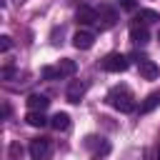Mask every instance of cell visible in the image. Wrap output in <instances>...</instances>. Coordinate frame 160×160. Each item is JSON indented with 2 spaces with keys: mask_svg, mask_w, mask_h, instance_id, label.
Listing matches in <instances>:
<instances>
[{
  "mask_svg": "<svg viewBox=\"0 0 160 160\" xmlns=\"http://www.w3.org/2000/svg\"><path fill=\"white\" fill-rule=\"evenodd\" d=\"M28 152H30V160H50V155H52V142H50L48 138H35V140H30Z\"/></svg>",
  "mask_w": 160,
  "mask_h": 160,
  "instance_id": "3",
  "label": "cell"
},
{
  "mask_svg": "<svg viewBox=\"0 0 160 160\" xmlns=\"http://www.w3.org/2000/svg\"><path fill=\"white\" fill-rule=\"evenodd\" d=\"M118 20V12L110 8V5H100L98 8V25L100 28H112Z\"/></svg>",
  "mask_w": 160,
  "mask_h": 160,
  "instance_id": "6",
  "label": "cell"
},
{
  "mask_svg": "<svg viewBox=\"0 0 160 160\" xmlns=\"http://www.w3.org/2000/svg\"><path fill=\"white\" fill-rule=\"evenodd\" d=\"M105 100H108L110 108H115V110H120V112H132V110H135V98H132L130 88H125V85L112 88Z\"/></svg>",
  "mask_w": 160,
  "mask_h": 160,
  "instance_id": "1",
  "label": "cell"
},
{
  "mask_svg": "<svg viewBox=\"0 0 160 160\" xmlns=\"http://www.w3.org/2000/svg\"><path fill=\"white\" fill-rule=\"evenodd\" d=\"M100 65H102V70H108V72H125L130 62H128V58H125L122 52H110Z\"/></svg>",
  "mask_w": 160,
  "mask_h": 160,
  "instance_id": "4",
  "label": "cell"
},
{
  "mask_svg": "<svg viewBox=\"0 0 160 160\" xmlns=\"http://www.w3.org/2000/svg\"><path fill=\"white\" fill-rule=\"evenodd\" d=\"M158 160H160V145H158Z\"/></svg>",
  "mask_w": 160,
  "mask_h": 160,
  "instance_id": "19",
  "label": "cell"
},
{
  "mask_svg": "<svg viewBox=\"0 0 160 160\" xmlns=\"http://www.w3.org/2000/svg\"><path fill=\"white\" fill-rule=\"evenodd\" d=\"M10 48H12V40H10V35H2V38H0V50L5 52V50H10Z\"/></svg>",
  "mask_w": 160,
  "mask_h": 160,
  "instance_id": "17",
  "label": "cell"
},
{
  "mask_svg": "<svg viewBox=\"0 0 160 160\" xmlns=\"http://www.w3.org/2000/svg\"><path fill=\"white\" fill-rule=\"evenodd\" d=\"M25 102H28V108H30V110H42V112H45V110H48V105H50L48 95H40V92H32Z\"/></svg>",
  "mask_w": 160,
  "mask_h": 160,
  "instance_id": "11",
  "label": "cell"
},
{
  "mask_svg": "<svg viewBox=\"0 0 160 160\" xmlns=\"http://www.w3.org/2000/svg\"><path fill=\"white\" fill-rule=\"evenodd\" d=\"M88 148H92L95 155H108V152H110V142L102 140V138H95V135L88 138Z\"/></svg>",
  "mask_w": 160,
  "mask_h": 160,
  "instance_id": "12",
  "label": "cell"
},
{
  "mask_svg": "<svg viewBox=\"0 0 160 160\" xmlns=\"http://www.w3.org/2000/svg\"><path fill=\"white\" fill-rule=\"evenodd\" d=\"M118 2H120L122 10H135L138 8V0H118Z\"/></svg>",
  "mask_w": 160,
  "mask_h": 160,
  "instance_id": "18",
  "label": "cell"
},
{
  "mask_svg": "<svg viewBox=\"0 0 160 160\" xmlns=\"http://www.w3.org/2000/svg\"><path fill=\"white\" fill-rule=\"evenodd\" d=\"M85 92H88V82H82V80H72V82L68 85V92H65V98H68L70 102H80Z\"/></svg>",
  "mask_w": 160,
  "mask_h": 160,
  "instance_id": "8",
  "label": "cell"
},
{
  "mask_svg": "<svg viewBox=\"0 0 160 160\" xmlns=\"http://www.w3.org/2000/svg\"><path fill=\"white\" fill-rule=\"evenodd\" d=\"M75 20H78L80 25H95V22H98V10L90 8V5H80L78 12H75Z\"/></svg>",
  "mask_w": 160,
  "mask_h": 160,
  "instance_id": "7",
  "label": "cell"
},
{
  "mask_svg": "<svg viewBox=\"0 0 160 160\" xmlns=\"http://www.w3.org/2000/svg\"><path fill=\"white\" fill-rule=\"evenodd\" d=\"M25 122L32 125V128H42V125H48V118H45L42 110H30V112L25 115Z\"/></svg>",
  "mask_w": 160,
  "mask_h": 160,
  "instance_id": "14",
  "label": "cell"
},
{
  "mask_svg": "<svg viewBox=\"0 0 160 160\" xmlns=\"http://www.w3.org/2000/svg\"><path fill=\"white\" fill-rule=\"evenodd\" d=\"M50 125H52L55 130H68V128H70V115H68V112H55V115L50 118Z\"/></svg>",
  "mask_w": 160,
  "mask_h": 160,
  "instance_id": "15",
  "label": "cell"
},
{
  "mask_svg": "<svg viewBox=\"0 0 160 160\" xmlns=\"http://www.w3.org/2000/svg\"><path fill=\"white\" fill-rule=\"evenodd\" d=\"M75 70H78V65H75V60H60L58 65H48V68H42V78L45 80H60V78H68V75H75Z\"/></svg>",
  "mask_w": 160,
  "mask_h": 160,
  "instance_id": "2",
  "label": "cell"
},
{
  "mask_svg": "<svg viewBox=\"0 0 160 160\" xmlns=\"http://www.w3.org/2000/svg\"><path fill=\"white\" fill-rule=\"evenodd\" d=\"M138 70H140V75H142L145 80H155V78L160 75V68H158L152 60H148V58H142V60H140Z\"/></svg>",
  "mask_w": 160,
  "mask_h": 160,
  "instance_id": "10",
  "label": "cell"
},
{
  "mask_svg": "<svg viewBox=\"0 0 160 160\" xmlns=\"http://www.w3.org/2000/svg\"><path fill=\"white\" fill-rule=\"evenodd\" d=\"M160 105V92H150L142 102H140V115H148V112H152L155 108Z\"/></svg>",
  "mask_w": 160,
  "mask_h": 160,
  "instance_id": "13",
  "label": "cell"
},
{
  "mask_svg": "<svg viewBox=\"0 0 160 160\" xmlns=\"http://www.w3.org/2000/svg\"><path fill=\"white\" fill-rule=\"evenodd\" d=\"M92 42H95V35H92L90 30H78V32L72 35V45H75L78 50H90Z\"/></svg>",
  "mask_w": 160,
  "mask_h": 160,
  "instance_id": "9",
  "label": "cell"
},
{
  "mask_svg": "<svg viewBox=\"0 0 160 160\" xmlns=\"http://www.w3.org/2000/svg\"><path fill=\"white\" fill-rule=\"evenodd\" d=\"M158 40H160V30H158Z\"/></svg>",
  "mask_w": 160,
  "mask_h": 160,
  "instance_id": "20",
  "label": "cell"
},
{
  "mask_svg": "<svg viewBox=\"0 0 160 160\" xmlns=\"http://www.w3.org/2000/svg\"><path fill=\"white\" fill-rule=\"evenodd\" d=\"M130 40H132V42H138V45H145V42L150 40L148 25H145V22H140V20H135V22L130 25Z\"/></svg>",
  "mask_w": 160,
  "mask_h": 160,
  "instance_id": "5",
  "label": "cell"
},
{
  "mask_svg": "<svg viewBox=\"0 0 160 160\" xmlns=\"http://www.w3.org/2000/svg\"><path fill=\"white\" fill-rule=\"evenodd\" d=\"M138 20H140V22H145V25H150V22H155V20H160V15H158L155 10H140V15H138Z\"/></svg>",
  "mask_w": 160,
  "mask_h": 160,
  "instance_id": "16",
  "label": "cell"
}]
</instances>
